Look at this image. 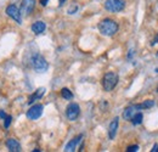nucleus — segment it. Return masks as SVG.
Instances as JSON below:
<instances>
[{
	"mask_svg": "<svg viewBox=\"0 0 158 152\" xmlns=\"http://www.w3.org/2000/svg\"><path fill=\"white\" fill-rule=\"evenodd\" d=\"M119 29L118 23L111 19H106L99 23L100 33L105 37H113Z\"/></svg>",
	"mask_w": 158,
	"mask_h": 152,
	"instance_id": "obj_1",
	"label": "nucleus"
},
{
	"mask_svg": "<svg viewBox=\"0 0 158 152\" xmlns=\"http://www.w3.org/2000/svg\"><path fill=\"white\" fill-rule=\"evenodd\" d=\"M119 82V77L116 72H107L102 78V87L105 91H112Z\"/></svg>",
	"mask_w": 158,
	"mask_h": 152,
	"instance_id": "obj_2",
	"label": "nucleus"
},
{
	"mask_svg": "<svg viewBox=\"0 0 158 152\" xmlns=\"http://www.w3.org/2000/svg\"><path fill=\"white\" fill-rule=\"evenodd\" d=\"M32 67L34 68V71L37 73H44L48 71L49 68V63L46 62V60L44 58L43 55L40 54H35L32 57Z\"/></svg>",
	"mask_w": 158,
	"mask_h": 152,
	"instance_id": "obj_3",
	"label": "nucleus"
},
{
	"mask_svg": "<svg viewBox=\"0 0 158 152\" xmlns=\"http://www.w3.org/2000/svg\"><path fill=\"white\" fill-rule=\"evenodd\" d=\"M103 6L110 12H120L125 7V1L124 0H106Z\"/></svg>",
	"mask_w": 158,
	"mask_h": 152,
	"instance_id": "obj_4",
	"label": "nucleus"
},
{
	"mask_svg": "<svg viewBox=\"0 0 158 152\" xmlns=\"http://www.w3.org/2000/svg\"><path fill=\"white\" fill-rule=\"evenodd\" d=\"M80 114V107H79L78 103L76 102H71L67 108H66V116H67V119L71 120V122H74L77 120V118Z\"/></svg>",
	"mask_w": 158,
	"mask_h": 152,
	"instance_id": "obj_5",
	"label": "nucleus"
},
{
	"mask_svg": "<svg viewBox=\"0 0 158 152\" xmlns=\"http://www.w3.org/2000/svg\"><path fill=\"white\" fill-rule=\"evenodd\" d=\"M34 7H35V0H22L20 9L21 15L29 16L32 14V11L34 10Z\"/></svg>",
	"mask_w": 158,
	"mask_h": 152,
	"instance_id": "obj_6",
	"label": "nucleus"
},
{
	"mask_svg": "<svg viewBox=\"0 0 158 152\" xmlns=\"http://www.w3.org/2000/svg\"><path fill=\"white\" fill-rule=\"evenodd\" d=\"M6 14H7L9 17H11L14 21H16L19 24L22 23V15L20 12V9L16 5H9L7 9H6Z\"/></svg>",
	"mask_w": 158,
	"mask_h": 152,
	"instance_id": "obj_7",
	"label": "nucleus"
},
{
	"mask_svg": "<svg viewBox=\"0 0 158 152\" xmlns=\"http://www.w3.org/2000/svg\"><path fill=\"white\" fill-rule=\"evenodd\" d=\"M43 110H44V106L43 105H34V106H32L27 111V118L28 119H32V120L38 119V118H40V116L43 114Z\"/></svg>",
	"mask_w": 158,
	"mask_h": 152,
	"instance_id": "obj_8",
	"label": "nucleus"
},
{
	"mask_svg": "<svg viewBox=\"0 0 158 152\" xmlns=\"http://www.w3.org/2000/svg\"><path fill=\"white\" fill-rule=\"evenodd\" d=\"M81 139H83V134H79L78 136H76V137H73L67 145H66V147H64V151L66 152H73L76 151V149H77V146H78V144L81 141Z\"/></svg>",
	"mask_w": 158,
	"mask_h": 152,
	"instance_id": "obj_9",
	"label": "nucleus"
},
{
	"mask_svg": "<svg viewBox=\"0 0 158 152\" xmlns=\"http://www.w3.org/2000/svg\"><path fill=\"white\" fill-rule=\"evenodd\" d=\"M118 125H119V118L116 117L112 119V122L110 123V127H108V136L111 140H113L116 137V134L118 130Z\"/></svg>",
	"mask_w": 158,
	"mask_h": 152,
	"instance_id": "obj_10",
	"label": "nucleus"
},
{
	"mask_svg": "<svg viewBox=\"0 0 158 152\" xmlns=\"http://www.w3.org/2000/svg\"><path fill=\"white\" fill-rule=\"evenodd\" d=\"M138 111H140V108H139L138 105H131V106H128V107H127V108L123 111V118H124L125 120H130V119H131V117L136 113Z\"/></svg>",
	"mask_w": 158,
	"mask_h": 152,
	"instance_id": "obj_11",
	"label": "nucleus"
},
{
	"mask_svg": "<svg viewBox=\"0 0 158 152\" xmlns=\"http://www.w3.org/2000/svg\"><path fill=\"white\" fill-rule=\"evenodd\" d=\"M6 147L9 149V151H11V152L21 151V144L16 139H9V140L6 141Z\"/></svg>",
	"mask_w": 158,
	"mask_h": 152,
	"instance_id": "obj_12",
	"label": "nucleus"
},
{
	"mask_svg": "<svg viewBox=\"0 0 158 152\" xmlns=\"http://www.w3.org/2000/svg\"><path fill=\"white\" fill-rule=\"evenodd\" d=\"M46 29V24L43 21H37L32 24V31L34 34H41Z\"/></svg>",
	"mask_w": 158,
	"mask_h": 152,
	"instance_id": "obj_13",
	"label": "nucleus"
},
{
	"mask_svg": "<svg viewBox=\"0 0 158 152\" xmlns=\"http://www.w3.org/2000/svg\"><path fill=\"white\" fill-rule=\"evenodd\" d=\"M45 88H39L37 91H34L32 95L29 96V99H28V103L29 105H32L34 101H37V100H39V99H41L43 96H44V94H45Z\"/></svg>",
	"mask_w": 158,
	"mask_h": 152,
	"instance_id": "obj_14",
	"label": "nucleus"
},
{
	"mask_svg": "<svg viewBox=\"0 0 158 152\" xmlns=\"http://www.w3.org/2000/svg\"><path fill=\"white\" fill-rule=\"evenodd\" d=\"M142 119H143V116L141 112H136V113L134 114L133 117H131V123L134 124V125H139V124H141L142 123Z\"/></svg>",
	"mask_w": 158,
	"mask_h": 152,
	"instance_id": "obj_15",
	"label": "nucleus"
},
{
	"mask_svg": "<svg viewBox=\"0 0 158 152\" xmlns=\"http://www.w3.org/2000/svg\"><path fill=\"white\" fill-rule=\"evenodd\" d=\"M138 106L140 110H147V108H151V107L155 106V101L153 100H146V101H143L142 103H140Z\"/></svg>",
	"mask_w": 158,
	"mask_h": 152,
	"instance_id": "obj_16",
	"label": "nucleus"
},
{
	"mask_svg": "<svg viewBox=\"0 0 158 152\" xmlns=\"http://www.w3.org/2000/svg\"><path fill=\"white\" fill-rule=\"evenodd\" d=\"M61 95H62V97H63L64 100H72V99H73V94H72V91H71L68 88H63V89L61 90Z\"/></svg>",
	"mask_w": 158,
	"mask_h": 152,
	"instance_id": "obj_17",
	"label": "nucleus"
},
{
	"mask_svg": "<svg viewBox=\"0 0 158 152\" xmlns=\"http://www.w3.org/2000/svg\"><path fill=\"white\" fill-rule=\"evenodd\" d=\"M78 9H79V6L76 4V2H73L69 7H68V10H67V12L69 14V15H73V14H76L77 11H78Z\"/></svg>",
	"mask_w": 158,
	"mask_h": 152,
	"instance_id": "obj_18",
	"label": "nucleus"
},
{
	"mask_svg": "<svg viewBox=\"0 0 158 152\" xmlns=\"http://www.w3.org/2000/svg\"><path fill=\"white\" fill-rule=\"evenodd\" d=\"M11 120H12V117H11V116H6V117L4 118V127H5V128H9L10 124H11Z\"/></svg>",
	"mask_w": 158,
	"mask_h": 152,
	"instance_id": "obj_19",
	"label": "nucleus"
},
{
	"mask_svg": "<svg viewBox=\"0 0 158 152\" xmlns=\"http://www.w3.org/2000/svg\"><path fill=\"white\" fill-rule=\"evenodd\" d=\"M127 151H128V152H136V151H139V145H131V146H129V147L127 149Z\"/></svg>",
	"mask_w": 158,
	"mask_h": 152,
	"instance_id": "obj_20",
	"label": "nucleus"
},
{
	"mask_svg": "<svg viewBox=\"0 0 158 152\" xmlns=\"http://www.w3.org/2000/svg\"><path fill=\"white\" fill-rule=\"evenodd\" d=\"M48 2H49V0H40V4H41L43 6H46Z\"/></svg>",
	"mask_w": 158,
	"mask_h": 152,
	"instance_id": "obj_21",
	"label": "nucleus"
},
{
	"mask_svg": "<svg viewBox=\"0 0 158 152\" xmlns=\"http://www.w3.org/2000/svg\"><path fill=\"white\" fill-rule=\"evenodd\" d=\"M6 116H7V114L5 113V112H4V111H0V118H2V119H4V118H5V117H6Z\"/></svg>",
	"mask_w": 158,
	"mask_h": 152,
	"instance_id": "obj_22",
	"label": "nucleus"
},
{
	"mask_svg": "<svg viewBox=\"0 0 158 152\" xmlns=\"http://www.w3.org/2000/svg\"><path fill=\"white\" fill-rule=\"evenodd\" d=\"M133 55H134V50H130V51H129V55H128V58H130Z\"/></svg>",
	"mask_w": 158,
	"mask_h": 152,
	"instance_id": "obj_23",
	"label": "nucleus"
},
{
	"mask_svg": "<svg viewBox=\"0 0 158 152\" xmlns=\"http://www.w3.org/2000/svg\"><path fill=\"white\" fill-rule=\"evenodd\" d=\"M59 2H60V4H59L60 6H62V5H63V4L66 2V0H59Z\"/></svg>",
	"mask_w": 158,
	"mask_h": 152,
	"instance_id": "obj_24",
	"label": "nucleus"
},
{
	"mask_svg": "<svg viewBox=\"0 0 158 152\" xmlns=\"http://www.w3.org/2000/svg\"><path fill=\"white\" fill-rule=\"evenodd\" d=\"M157 146H158V145H155V146L152 147V150H151V151H152V152H156V151H157Z\"/></svg>",
	"mask_w": 158,
	"mask_h": 152,
	"instance_id": "obj_25",
	"label": "nucleus"
},
{
	"mask_svg": "<svg viewBox=\"0 0 158 152\" xmlns=\"http://www.w3.org/2000/svg\"><path fill=\"white\" fill-rule=\"evenodd\" d=\"M156 43H158V34H157V37L155 38V40H153V43H152V45H153V44H156Z\"/></svg>",
	"mask_w": 158,
	"mask_h": 152,
	"instance_id": "obj_26",
	"label": "nucleus"
},
{
	"mask_svg": "<svg viewBox=\"0 0 158 152\" xmlns=\"http://www.w3.org/2000/svg\"><path fill=\"white\" fill-rule=\"evenodd\" d=\"M156 152H158V146H157V151H156Z\"/></svg>",
	"mask_w": 158,
	"mask_h": 152,
	"instance_id": "obj_27",
	"label": "nucleus"
},
{
	"mask_svg": "<svg viewBox=\"0 0 158 152\" xmlns=\"http://www.w3.org/2000/svg\"><path fill=\"white\" fill-rule=\"evenodd\" d=\"M157 91H158V88H157Z\"/></svg>",
	"mask_w": 158,
	"mask_h": 152,
	"instance_id": "obj_28",
	"label": "nucleus"
}]
</instances>
